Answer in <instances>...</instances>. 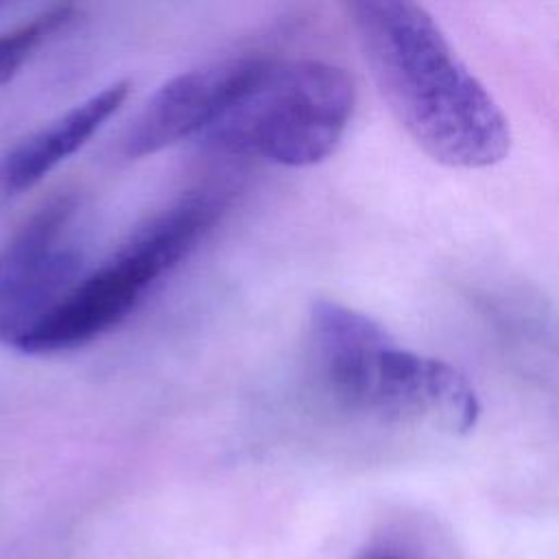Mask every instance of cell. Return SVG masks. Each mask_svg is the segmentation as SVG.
I'll use <instances>...</instances> for the list:
<instances>
[{
	"mask_svg": "<svg viewBox=\"0 0 559 559\" xmlns=\"http://www.w3.org/2000/svg\"><path fill=\"white\" fill-rule=\"evenodd\" d=\"M129 81H116L28 133L0 155V194L17 197L76 153L127 100Z\"/></svg>",
	"mask_w": 559,
	"mask_h": 559,
	"instance_id": "7",
	"label": "cell"
},
{
	"mask_svg": "<svg viewBox=\"0 0 559 559\" xmlns=\"http://www.w3.org/2000/svg\"><path fill=\"white\" fill-rule=\"evenodd\" d=\"M347 9L384 103L424 153L454 168H485L509 155L504 111L424 7L360 0Z\"/></svg>",
	"mask_w": 559,
	"mask_h": 559,
	"instance_id": "1",
	"label": "cell"
},
{
	"mask_svg": "<svg viewBox=\"0 0 559 559\" xmlns=\"http://www.w3.org/2000/svg\"><path fill=\"white\" fill-rule=\"evenodd\" d=\"M266 66L264 57H238L166 81L122 133V155L142 159L197 133H207L249 92Z\"/></svg>",
	"mask_w": 559,
	"mask_h": 559,
	"instance_id": "6",
	"label": "cell"
},
{
	"mask_svg": "<svg viewBox=\"0 0 559 559\" xmlns=\"http://www.w3.org/2000/svg\"><path fill=\"white\" fill-rule=\"evenodd\" d=\"M81 269L79 205L57 197L0 247V345L15 347L79 282Z\"/></svg>",
	"mask_w": 559,
	"mask_h": 559,
	"instance_id": "5",
	"label": "cell"
},
{
	"mask_svg": "<svg viewBox=\"0 0 559 559\" xmlns=\"http://www.w3.org/2000/svg\"><path fill=\"white\" fill-rule=\"evenodd\" d=\"M367 559H400V557H393V555H373V557H367Z\"/></svg>",
	"mask_w": 559,
	"mask_h": 559,
	"instance_id": "9",
	"label": "cell"
},
{
	"mask_svg": "<svg viewBox=\"0 0 559 559\" xmlns=\"http://www.w3.org/2000/svg\"><path fill=\"white\" fill-rule=\"evenodd\" d=\"M225 205V192L214 188L179 197L138 227L105 262L81 275L15 349L59 354L83 347L122 323L146 293L210 234Z\"/></svg>",
	"mask_w": 559,
	"mask_h": 559,
	"instance_id": "3",
	"label": "cell"
},
{
	"mask_svg": "<svg viewBox=\"0 0 559 559\" xmlns=\"http://www.w3.org/2000/svg\"><path fill=\"white\" fill-rule=\"evenodd\" d=\"M308 349L325 393L349 413L432 419L452 432L472 430L480 415L478 395L456 367L402 347L376 319L334 299L312 304Z\"/></svg>",
	"mask_w": 559,
	"mask_h": 559,
	"instance_id": "2",
	"label": "cell"
},
{
	"mask_svg": "<svg viewBox=\"0 0 559 559\" xmlns=\"http://www.w3.org/2000/svg\"><path fill=\"white\" fill-rule=\"evenodd\" d=\"M74 20V7L57 4L28 22L0 33V85L11 81V76L22 68V63L37 50L46 39H50L59 28Z\"/></svg>",
	"mask_w": 559,
	"mask_h": 559,
	"instance_id": "8",
	"label": "cell"
},
{
	"mask_svg": "<svg viewBox=\"0 0 559 559\" xmlns=\"http://www.w3.org/2000/svg\"><path fill=\"white\" fill-rule=\"evenodd\" d=\"M356 107L352 76L328 61H269L249 92L205 133L214 148L304 168L341 144Z\"/></svg>",
	"mask_w": 559,
	"mask_h": 559,
	"instance_id": "4",
	"label": "cell"
}]
</instances>
